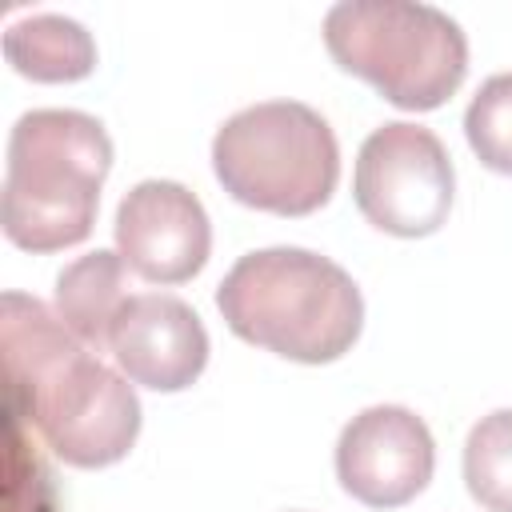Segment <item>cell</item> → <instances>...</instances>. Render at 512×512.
Instances as JSON below:
<instances>
[{
    "instance_id": "cell-1",
    "label": "cell",
    "mask_w": 512,
    "mask_h": 512,
    "mask_svg": "<svg viewBox=\"0 0 512 512\" xmlns=\"http://www.w3.org/2000/svg\"><path fill=\"white\" fill-rule=\"evenodd\" d=\"M0 348L12 424H32L48 452L72 468H108L140 436V400L128 376L64 328L36 296L4 292Z\"/></svg>"
},
{
    "instance_id": "cell-2",
    "label": "cell",
    "mask_w": 512,
    "mask_h": 512,
    "mask_svg": "<svg viewBox=\"0 0 512 512\" xmlns=\"http://www.w3.org/2000/svg\"><path fill=\"white\" fill-rule=\"evenodd\" d=\"M224 324L284 360L332 364L360 340L364 296L328 256L308 248H256L240 256L216 288Z\"/></svg>"
},
{
    "instance_id": "cell-3",
    "label": "cell",
    "mask_w": 512,
    "mask_h": 512,
    "mask_svg": "<svg viewBox=\"0 0 512 512\" xmlns=\"http://www.w3.org/2000/svg\"><path fill=\"white\" fill-rule=\"evenodd\" d=\"M112 172L104 124L76 108H32L12 124L4 164V236L24 252L88 240Z\"/></svg>"
},
{
    "instance_id": "cell-4",
    "label": "cell",
    "mask_w": 512,
    "mask_h": 512,
    "mask_svg": "<svg viewBox=\"0 0 512 512\" xmlns=\"http://www.w3.org/2000/svg\"><path fill=\"white\" fill-rule=\"evenodd\" d=\"M328 56L404 112H432L468 76L464 28L416 0H340L324 16Z\"/></svg>"
},
{
    "instance_id": "cell-5",
    "label": "cell",
    "mask_w": 512,
    "mask_h": 512,
    "mask_svg": "<svg viewBox=\"0 0 512 512\" xmlns=\"http://www.w3.org/2000/svg\"><path fill=\"white\" fill-rule=\"evenodd\" d=\"M212 168L232 200L276 216H308L336 192L340 144L316 108L264 100L216 128Z\"/></svg>"
},
{
    "instance_id": "cell-6",
    "label": "cell",
    "mask_w": 512,
    "mask_h": 512,
    "mask_svg": "<svg viewBox=\"0 0 512 512\" xmlns=\"http://www.w3.org/2000/svg\"><path fill=\"white\" fill-rule=\"evenodd\" d=\"M352 196L372 228L404 240L432 236L452 212V156L432 128L388 120L360 144Z\"/></svg>"
},
{
    "instance_id": "cell-7",
    "label": "cell",
    "mask_w": 512,
    "mask_h": 512,
    "mask_svg": "<svg viewBox=\"0 0 512 512\" xmlns=\"http://www.w3.org/2000/svg\"><path fill=\"white\" fill-rule=\"evenodd\" d=\"M436 468L428 424L400 404L356 412L336 440V480L368 508H400L416 500Z\"/></svg>"
},
{
    "instance_id": "cell-8",
    "label": "cell",
    "mask_w": 512,
    "mask_h": 512,
    "mask_svg": "<svg viewBox=\"0 0 512 512\" xmlns=\"http://www.w3.org/2000/svg\"><path fill=\"white\" fill-rule=\"evenodd\" d=\"M116 252L148 284H184L208 264V212L176 180H140L116 208Z\"/></svg>"
},
{
    "instance_id": "cell-9",
    "label": "cell",
    "mask_w": 512,
    "mask_h": 512,
    "mask_svg": "<svg viewBox=\"0 0 512 512\" xmlns=\"http://www.w3.org/2000/svg\"><path fill=\"white\" fill-rule=\"evenodd\" d=\"M108 352L132 384L152 392H180L208 364V332L192 304L180 296L140 292L124 300L108 336Z\"/></svg>"
},
{
    "instance_id": "cell-10",
    "label": "cell",
    "mask_w": 512,
    "mask_h": 512,
    "mask_svg": "<svg viewBox=\"0 0 512 512\" xmlns=\"http://www.w3.org/2000/svg\"><path fill=\"white\" fill-rule=\"evenodd\" d=\"M124 300H128V264L120 260V252L96 248L72 260L56 276V316L80 344L96 352L108 348Z\"/></svg>"
},
{
    "instance_id": "cell-11",
    "label": "cell",
    "mask_w": 512,
    "mask_h": 512,
    "mask_svg": "<svg viewBox=\"0 0 512 512\" xmlns=\"http://www.w3.org/2000/svg\"><path fill=\"white\" fill-rule=\"evenodd\" d=\"M4 56L20 76L36 84H72L96 68V40L72 16L36 12L8 24Z\"/></svg>"
},
{
    "instance_id": "cell-12",
    "label": "cell",
    "mask_w": 512,
    "mask_h": 512,
    "mask_svg": "<svg viewBox=\"0 0 512 512\" xmlns=\"http://www.w3.org/2000/svg\"><path fill=\"white\" fill-rule=\"evenodd\" d=\"M464 484L488 512H512V408L480 416L464 440Z\"/></svg>"
},
{
    "instance_id": "cell-13",
    "label": "cell",
    "mask_w": 512,
    "mask_h": 512,
    "mask_svg": "<svg viewBox=\"0 0 512 512\" xmlns=\"http://www.w3.org/2000/svg\"><path fill=\"white\" fill-rule=\"evenodd\" d=\"M464 136L484 168L512 176V72H496L480 84L464 112Z\"/></svg>"
}]
</instances>
